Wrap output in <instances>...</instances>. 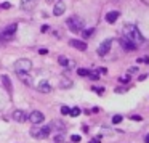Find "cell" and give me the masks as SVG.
<instances>
[{"instance_id": "obj_1", "label": "cell", "mask_w": 149, "mask_h": 143, "mask_svg": "<svg viewBox=\"0 0 149 143\" xmlns=\"http://www.w3.org/2000/svg\"><path fill=\"white\" fill-rule=\"evenodd\" d=\"M123 37H127L128 40H132L136 47L144 43V37H143V34L139 32V29L136 26H133V24H127V26L123 27Z\"/></svg>"}, {"instance_id": "obj_2", "label": "cell", "mask_w": 149, "mask_h": 143, "mask_svg": "<svg viewBox=\"0 0 149 143\" xmlns=\"http://www.w3.org/2000/svg\"><path fill=\"white\" fill-rule=\"evenodd\" d=\"M18 31V24H10V26L3 27V29L0 31V42H8L15 37Z\"/></svg>"}, {"instance_id": "obj_3", "label": "cell", "mask_w": 149, "mask_h": 143, "mask_svg": "<svg viewBox=\"0 0 149 143\" xmlns=\"http://www.w3.org/2000/svg\"><path fill=\"white\" fill-rule=\"evenodd\" d=\"M66 24H68L69 31H72V32H82V29H84V21L79 16L68 18V20H66Z\"/></svg>"}, {"instance_id": "obj_4", "label": "cell", "mask_w": 149, "mask_h": 143, "mask_svg": "<svg viewBox=\"0 0 149 143\" xmlns=\"http://www.w3.org/2000/svg\"><path fill=\"white\" fill-rule=\"evenodd\" d=\"M32 68V61L27 58H19L15 61V71L16 72H29Z\"/></svg>"}, {"instance_id": "obj_5", "label": "cell", "mask_w": 149, "mask_h": 143, "mask_svg": "<svg viewBox=\"0 0 149 143\" xmlns=\"http://www.w3.org/2000/svg\"><path fill=\"white\" fill-rule=\"evenodd\" d=\"M50 127H34L31 129V137L32 138H37V140H43L50 135Z\"/></svg>"}, {"instance_id": "obj_6", "label": "cell", "mask_w": 149, "mask_h": 143, "mask_svg": "<svg viewBox=\"0 0 149 143\" xmlns=\"http://www.w3.org/2000/svg\"><path fill=\"white\" fill-rule=\"evenodd\" d=\"M111 45H112V39H106L101 42V45L98 47V55L100 56H106L111 50Z\"/></svg>"}, {"instance_id": "obj_7", "label": "cell", "mask_w": 149, "mask_h": 143, "mask_svg": "<svg viewBox=\"0 0 149 143\" xmlns=\"http://www.w3.org/2000/svg\"><path fill=\"white\" fill-rule=\"evenodd\" d=\"M43 119H45L43 113H40V111H31L29 119H27V121H31V124H36V125H39V124L43 122Z\"/></svg>"}, {"instance_id": "obj_8", "label": "cell", "mask_w": 149, "mask_h": 143, "mask_svg": "<svg viewBox=\"0 0 149 143\" xmlns=\"http://www.w3.org/2000/svg\"><path fill=\"white\" fill-rule=\"evenodd\" d=\"M13 119L16 121V122H27V119H29V114L26 113V111L23 109H16L13 113Z\"/></svg>"}, {"instance_id": "obj_9", "label": "cell", "mask_w": 149, "mask_h": 143, "mask_svg": "<svg viewBox=\"0 0 149 143\" xmlns=\"http://www.w3.org/2000/svg\"><path fill=\"white\" fill-rule=\"evenodd\" d=\"M36 5H37V0H21L19 7H21V10H24V11H31V10L36 8Z\"/></svg>"}, {"instance_id": "obj_10", "label": "cell", "mask_w": 149, "mask_h": 143, "mask_svg": "<svg viewBox=\"0 0 149 143\" xmlns=\"http://www.w3.org/2000/svg\"><path fill=\"white\" fill-rule=\"evenodd\" d=\"M37 90L42 92V93H50V92H53V87L50 85L48 81H40L37 85Z\"/></svg>"}, {"instance_id": "obj_11", "label": "cell", "mask_w": 149, "mask_h": 143, "mask_svg": "<svg viewBox=\"0 0 149 143\" xmlns=\"http://www.w3.org/2000/svg\"><path fill=\"white\" fill-rule=\"evenodd\" d=\"M69 45L74 47V48H77V50H80V52H85V50H87V43H85L84 40L72 39V40H69Z\"/></svg>"}, {"instance_id": "obj_12", "label": "cell", "mask_w": 149, "mask_h": 143, "mask_svg": "<svg viewBox=\"0 0 149 143\" xmlns=\"http://www.w3.org/2000/svg\"><path fill=\"white\" fill-rule=\"evenodd\" d=\"M119 42H120V45H122L125 50H136V45L132 42V40L127 39V37H122V39H120Z\"/></svg>"}, {"instance_id": "obj_13", "label": "cell", "mask_w": 149, "mask_h": 143, "mask_svg": "<svg viewBox=\"0 0 149 143\" xmlns=\"http://www.w3.org/2000/svg\"><path fill=\"white\" fill-rule=\"evenodd\" d=\"M2 84H3V87L7 88L8 95L13 93V85H11V81H10V77H8V76H3V77H2Z\"/></svg>"}, {"instance_id": "obj_14", "label": "cell", "mask_w": 149, "mask_h": 143, "mask_svg": "<svg viewBox=\"0 0 149 143\" xmlns=\"http://www.w3.org/2000/svg\"><path fill=\"white\" fill-rule=\"evenodd\" d=\"M119 15H120L119 11H109V13L106 15V21L109 24H114L117 20H119Z\"/></svg>"}, {"instance_id": "obj_15", "label": "cell", "mask_w": 149, "mask_h": 143, "mask_svg": "<svg viewBox=\"0 0 149 143\" xmlns=\"http://www.w3.org/2000/svg\"><path fill=\"white\" fill-rule=\"evenodd\" d=\"M64 11H66V5L63 4V2H58V4L55 5V8H53V15H56V16L63 15Z\"/></svg>"}, {"instance_id": "obj_16", "label": "cell", "mask_w": 149, "mask_h": 143, "mask_svg": "<svg viewBox=\"0 0 149 143\" xmlns=\"http://www.w3.org/2000/svg\"><path fill=\"white\" fill-rule=\"evenodd\" d=\"M58 63H59L61 66H64L66 69H71L72 66H74V63H72L71 60H68L66 56H59V58H58Z\"/></svg>"}, {"instance_id": "obj_17", "label": "cell", "mask_w": 149, "mask_h": 143, "mask_svg": "<svg viewBox=\"0 0 149 143\" xmlns=\"http://www.w3.org/2000/svg\"><path fill=\"white\" fill-rule=\"evenodd\" d=\"M18 77L21 79V82H24L26 85H32V77H29L27 76V72H16Z\"/></svg>"}, {"instance_id": "obj_18", "label": "cell", "mask_w": 149, "mask_h": 143, "mask_svg": "<svg viewBox=\"0 0 149 143\" xmlns=\"http://www.w3.org/2000/svg\"><path fill=\"white\" fill-rule=\"evenodd\" d=\"M59 87H61V88H69V87H72V81H69V79H64V77H63L61 82H59Z\"/></svg>"}, {"instance_id": "obj_19", "label": "cell", "mask_w": 149, "mask_h": 143, "mask_svg": "<svg viewBox=\"0 0 149 143\" xmlns=\"http://www.w3.org/2000/svg\"><path fill=\"white\" fill-rule=\"evenodd\" d=\"M69 114H71L72 117H77L79 114H80V109H79V108H72V109H69Z\"/></svg>"}, {"instance_id": "obj_20", "label": "cell", "mask_w": 149, "mask_h": 143, "mask_svg": "<svg viewBox=\"0 0 149 143\" xmlns=\"http://www.w3.org/2000/svg\"><path fill=\"white\" fill-rule=\"evenodd\" d=\"M88 72H90V71H88V69H77V74L79 76H82V77H88Z\"/></svg>"}, {"instance_id": "obj_21", "label": "cell", "mask_w": 149, "mask_h": 143, "mask_svg": "<svg viewBox=\"0 0 149 143\" xmlns=\"http://www.w3.org/2000/svg\"><path fill=\"white\" fill-rule=\"evenodd\" d=\"M91 34H93V27H91V29H87V31H84V29H82V36H84L85 39H88V37H90Z\"/></svg>"}, {"instance_id": "obj_22", "label": "cell", "mask_w": 149, "mask_h": 143, "mask_svg": "<svg viewBox=\"0 0 149 143\" xmlns=\"http://www.w3.org/2000/svg\"><path fill=\"white\" fill-rule=\"evenodd\" d=\"M122 119H123V117L120 116V114H116V116L112 117V122L114 124H119V122H122Z\"/></svg>"}, {"instance_id": "obj_23", "label": "cell", "mask_w": 149, "mask_h": 143, "mask_svg": "<svg viewBox=\"0 0 149 143\" xmlns=\"http://www.w3.org/2000/svg\"><path fill=\"white\" fill-rule=\"evenodd\" d=\"M88 77H90L91 81H98L100 76H98V72H88Z\"/></svg>"}, {"instance_id": "obj_24", "label": "cell", "mask_w": 149, "mask_h": 143, "mask_svg": "<svg viewBox=\"0 0 149 143\" xmlns=\"http://www.w3.org/2000/svg\"><path fill=\"white\" fill-rule=\"evenodd\" d=\"M119 81L122 82V84H128V82H130V77H128V76H123V77L119 79Z\"/></svg>"}, {"instance_id": "obj_25", "label": "cell", "mask_w": 149, "mask_h": 143, "mask_svg": "<svg viewBox=\"0 0 149 143\" xmlns=\"http://www.w3.org/2000/svg\"><path fill=\"white\" fill-rule=\"evenodd\" d=\"M61 114H63V116L69 114V108H68V106H61Z\"/></svg>"}, {"instance_id": "obj_26", "label": "cell", "mask_w": 149, "mask_h": 143, "mask_svg": "<svg viewBox=\"0 0 149 143\" xmlns=\"http://www.w3.org/2000/svg\"><path fill=\"white\" fill-rule=\"evenodd\" d=\"M63 140H64V137H63V135H56L55 137V143H61Z\"/></svg>"}, {"instance_id": "obj_27", "label": "cell", "mask_w": 149, "mask_h": 143, "mask_svg": "<svg viewBox=\"0 0 149 143\" xmlns=\"http://www.w3.org/2000/svg\"><path fill=\"white\" fill-rule=\"evenodd\" d=\"M132 119H133V121H139V122H141L143 117H141V116H138V114H135V116H132Z\"/></svg>"}, {"instance_id": "obj_28", "label": "cell", "mask_w": 149, "mask_h": 143, "mask_svg": "<svg viewBox=\"0 0 149 143\" xmlns=\"http://www.w3.org/2000/svg\"><path fill=\"white\" fill-rule=\"evenodd\" d=\"M71 140H72V142H80V137H79V135H72Z\"/></svg>"}, {"instance_id": "obj_29", "label": "cell", "mask_w": 149, "mask_h": 143, "mask_svg": "<svg viewBox=\"0 0 149 143\" xmlns=\"http://www.w3.org/2000/svg\"><path fill=\"white\" fill-rule=\"evenodd\" d=\"M39 53H40V55H47V53H48V50H47V48H40Z\"/></svg>"}, {"instance_id": "obj_30", "label": "cell", "mask_w": 149, "mask_h": 143, "mask_svg": "<svg viewBox=\"0 0 149 143\" xmlns=\"http://www.w3.org/2000/svg\"><path fill=\"white\" fill-rule=\"evenodd\" d=\"M91 143H101V137H96V138L91 140Z\"/></svg>"}, {"instance_id": "obj_31", "label": "cell", "mask_w": 149, "mask_h": 143, "mask_svg": "<svg viewBox=\"0 0 149 143\" xmlns=\"http://www.w3.org/2000/svg\"><path fill=\"white\" fill-rule=\"evenodd\" d=\"M93 92H96V93H103V92H104V88H93Z\"/></svg>"}, {"instance_id": "obj_32", "label": "cell", "mask_w": 149, "mask_h": 143, "mask_svg": "<svg viewBox=\"0 0 149 143\" xmlns=\"http://www.w3.org/2000/svg\"><path fill=\"white\" fill-rule=\"evenodd\" d=\"M48 27H50V26H47V24H45V26L40 27V31H42V32H47V31H48Z\"/></svg>"}, {"instance_id": "obj_33", "label": "cell", "mask_w": 149, "mask_h": 143, "mask_svg": "<svg viewBox=\"0 0 149 143\" xmlns=\"http://www.w3.org/2000/svg\"><path fill=\"white\" fill-rule=\"evenodd\" d=\"M0 7H2V8H10L11 5H10V4H2V5H0Z\"/></svg>"}, {"instance_id": "obj_34", "label": "cell", "mask_w": 149, "mask_h": 143, "mask_svg": "<svg viewBox=\"0 0 149 143\" xmlns=\"http://www.w3.org/2000/svg\"><path fill=\"white\" fill-rule=\"evenodd\" d=\"M144 142H146V143H149V133H148V135L144 137Z\"/></svg>"}]
</instances>
